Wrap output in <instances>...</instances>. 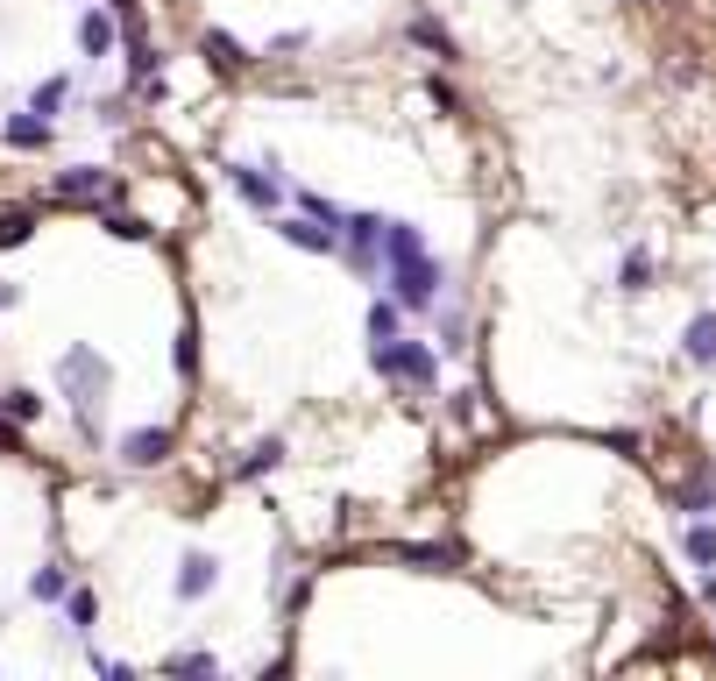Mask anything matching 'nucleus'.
<instances>
[{
    "label": "nucleus",
    "instance_id": "7",
    "mask_svg": "<svg viewBox=\"0 0 716 681\" xmlns=\"http://www.w3.org/2000/svg\"><path fill=\"white\" fill-rule=\"evenodd\" d=\"M50 192H57V199H107V192H114V178H107L100 164H71V171H57V178H50Z\"/></svg>",
    "mask_w": 716,
    "mask_h": 681
},
{
    "label": "nucleus",
    "instance_id": "13",
    "mask_svg": "<svg viewBox=\"0 0 716 681\" xmlns=\"http://www.w3.org/2000/svg\"><path fill=\"white\" fill-rule=\"evenodd\" d=\"M206 57H213L220 71H242V64H249V50H242V43H234L227 29H206Z\"/></svg>",
    "mask_w": 716,
    "mask_h": 681
},
{
    "label": "nucleus",
    "instance_id": "26",
    "mask_svg": "<svg viewBox=\"0 0 716 681\" xmlns=\"http://www.w3.org/2000/svg\"><path fill=\"white\" fill-rule=\"evenodd\" d=\"M709 504H716V476H702V483H688V490H681V511H695V518H702Z\"/></svg>",
    "mask_w": 716,
    "mask_h": 681
},
{
    "label": "nucleus",
    "instance_id": "22",
    "mask_svg": "<svg viewBox=\"0 0 716 681\" xmlns=\"http://www.w3.org/2000/svg\"><path fill=\"white\" fill-rule=\"evenodd\" d=\"M64 100H71V79H43V86H36V100H29V107H36V114H57V107H64Z\"/></svg>",
    "mask_w": 716,
    "mask_h": 681
},
{
    "label": "nucleus",
    "instance_id": "14",
    "mask_svg": "<svg viewBox=\"0 0 716 681\" xmlns=\"http://www.w3.org/2000/svg\"><path fill=\"white\" fill-rule=\"evenodd\" d=\"M681 547H688V561H695V568H716V525H709V518H695Z\"/></svg>",
    "mask_w": 716,
    "mask_h": 681
},
{
    "label": "nucleus",
    "instance_id": "25",
    "mask_svg": "<svg viewBox=\"0 0 716 681\" xmlns=\"http://www.w3.org/2000/svg\"><path fill=\"white\" fill-rule=\"evenodd\" d=\"M29 227H36V220H29L22 206H15V213H0V249H15V242H29Z\"/></svg>",
    "mask_w": 716,
    "mask_h": 681
},
{
    "label": "nucleus",
    "instance_id": "21",
    "mask_svg": "<svg viewBox=\"0 0 716 681\" xmlns=\"http://www.w3.org/2000/svg\"><path fill=\"white\" fill-rule=\"evenodd\" d=\"M412 43H426V50H433V57H454V36H447V29H440V22H426V15H419V22H412Z\"/></svg>",
    "mask_w": 716,
    "mask_h": 681
},
{
    "label": "nucleus",
    "instance_id": "19",
    "mask_svg": "<svg viewBox=\"0 0 716 681\" xmlns=\"http://www.w3.org/2000/svg\"><path fill=\"white\" fill-rule=\"evenodd\" d=\"M397 334H405V313H397L390 298H383V306H369V341H397Z\"/></svg>",
    "mask_w": 716,
    "mask_h": 681
},
{
    "label": "nucleus",
    "instance_id": "16",
    "mask_svg": "<svg viewBox=\"0 0 716 681\" xmlns=\"http://www.w3.org/2000/svg\"><path fill=\"white\" fill-rule=\"evenodd\" d=\"M0 412H8V419H15V426H29V419H43V398H36V391H22V384H15V391H0Z\"/></svg>",
    "mask_w": 716,
    "mask_h": 681
},
{
    "label": "nucleus",
    "instance_id": "24",
    "mask_svg": "<svg viewBox=\"0 0 716 681\" xmlns=\"http://www.w3.org/2000/svg\"><path fill=\"white\" fill-rule=\"evenodd\" d=\"M107 235H114V242H149V220H135V213H107Z\"/></svg>",
    "mask_w": 716,
    "mask_h": 681
},
{
    "label": "nucleus",
    "instance_id": "27",
    "mask_svg": "<svg viewBox=\"0 0 716 681\" xmlns=\"http://www.w3.org/2000/svg\"><path fill=\"white\" fill-rule=\"evenodd\" d=\"M164 667H171V674H213V653H171Z\"/></svg>",
    "mask_w": 716,
    "mask_h": 681
},
{
    "label": "nucleus",
    "instance_id": "5",
    "mask_svg": "<svg viewBox=\"0 0 716 681\" xmlns=\"http://www.w3.org/2000/svg\"><path fill=\"white\" fill-rule=\"evenodd\" d=\"M121 462H128V469H164V462H171V426H135V433L121 440Z\"/></svg>",
    "mask_w": 716,
    "mask_h": 681
},
{
    "label": "nucleus",
    "instance_id": "12",
    "mask_svg": "<svg viewBox=\"0 0 716 681\" xmlns=\"http://www.w3.org/2000/svg\"><path fill=\"white\" fill-rule=\"evenodd\" d=\"M227 185H234V192H242L249 206H263V213H270V206L284 199V192H277V185H270L263 171H242V164H234V171H227Z\"/></svg>",
    "mask_w": 716,
    "mask_h": 681
},
{
    "label": "nucleus",
    "instance_id": "2",
    "mask_svg": "<svg viewBox=\"0 0 716 681\" xmlns=\"http://www.w3.org/2000/svg\"><path fill=\"white\" fill-rule=\"evenodd\" d=\"M383 213H348L341 220V256H348V270L355 277H383L390 263H383Z\"/></svg>",
    "mask_w": 716,
    "mask_h": 681
},
{
    "label": "nucleus",
    "instance_id": "23",
    "mask_svg": "<svg viewBox=\"0 0 716 681\" xmlns=\"http://www.w3.org/2000/svg\"><path fill=\"white\" fill-rule=\"evenodd\" d=\"M29 596H36V603H57V596H64V568H36V575H29Z\"/></svg>",
    "mask_w": 716,
    "mask_h": 681
},
{
    "label": "nucleus",
    "instance_id": "18",
    "mask_svg": "<svg viewBox=\"0 0 716 681\" xmlns=\"http://www.w3.org/2000/svg\"><path fill=\"white\" fill-rule=\"evenodd\" d=\"M617 284H624V291H646V284H653V256H646V249H631V256L617 263Z\"/></svg>",
    "mask_w": 716,
    "mask_h": 681
},
{
    "label": "nucleus",
    "instance_id": "11",
    "mask_svg": "<svg viewBox=\"0 0 716 681\" xmlns=\"http://www.w3.org/2000/svg\"><path fill=\"white\" fill-rule=\"evenodd\" d=\"M50 142V114H8V149H43Z\"/></svg>",
    "mask_w": 716,
    "mask_h": 681
},
{
    "label": "nucleus",
    "instance_id": "4",
    "mask_svg": "<svg viewBox=\"0 0 716 681\" xmlns=\"http://www.w3.org/2000/svg\"><path fill=\"white\" fill-rule=\"evenodd\" d=\"M57 384H64V398H78V412H86V426H93V405L107 398V362L93 348H71L57 362Z\"/></svg>",
    "mask_w": 716,
    "mask_h": 681
},
{
    "label": "nucleus",
    "instance_id": "31",
    "mask_svg": "<svg viewBox=\"0 0 716 681\" xmlns=\"http://www.w3.org/2000/svg\"><path fill=\"white\" fill-rule=\"evenodd\" d=\"M702 603H716V575H709V582H702Z\"/></svg>",
    "mask_w": 716,
    "mask_h": 681
},
{
    "label": "nucleus",
    "instance_id": "8",
    "mask_svg": "<svg viewBox=\"0 0 716 681\" xmlns=\"http://www.w3.org/2000/svg\"><path fill=\"white\" fill-rule=\"evenodd\" d=\"M213 582H220V561H213V554H185V561H178V596H185V603L213 596Z\"/></svg>",
    "mask_w": 716,
    "mask_h": 681
},
{
    "label": "nucleus",
    "instance_id": "29",
    "mask_svg": "<svg viewBox=\"0 0 716 681\" xmlns=\"http://www.w3.org/2000/svg\"><path fill=\"white\" fill-rule=\"evenodd\" d=\"M447 412H454V426H468V419H475V391H454V405H447Z\"/></svg>",
    "mask_w": 716,
    "mask_h": 681
},
{
    "label": "nucleus",
    "instance_id": "28",
    "mask_svg": "<svg viewBox=\"0 0 716 681\" xmlns=\"http://www.w3.org/2000/svg\"><path fill=\"white\" fill-rule=\"evenodd\" d=\"M171 362H178V369H185V376H192V369H199V348H192V327H185V334H178V348H171Z\"/></svg>",
    "mask_w": 716,
    "mask_h": 681
},
{
    "label": "nucleus",
    "instance_id": "30",
    "mask_svg": "<svg viewBox=\"0 0 716 681\" xmlns=\"http://www.w3.org/2000/svg\"><path fill=\"white\" fill-rule=\"evenodd\" d=\"M0 447H15V426H8V419H0Z\"/></svg>",
    "mask_w": 716,
    "mask_h": 681
},
{
    "label": "nucleus",
    "instance_id": "1",
    "mask_svg": "<svg viewBox=\"0 0 716 681\" xmlns=\"http://www.w3.org/2000/svg\"><path fill=\"white\" fill-rule=\"evenodd\" d=\"M440 263L426 256V249H412V256H390V291H397V306L405 313H433L440 306Z\"/></svg>",
    "mask_w": 716,
    "mask_h": 681
},
{
    "label": "nucleus",
    "instance_id": "6",
    "mask_svg": "<svg viewBox=\"0 0 716 681\" xmlns=\"http://www.w3.org/2000/svg\"><path fill=\"white\" fill-rule=\"evenodd\" d=\"M277 235H284L291 249H312V256H334V249H341V235H334V227H320L312 213H291V220H277Z\"/></svg>",
    "mask_w": 716,
    "mask_h": 681
},
{
    "label": "nucleus",
    "instance_id": "15",
    "mask_svg": "<svg viewBox=\"0 0 716 681\" xmlns=\"http://www.w3.org/2000/svg\"><path fill=\"white\" fill-rule=\"evenodd\" d=\"M64 618H71V632H93V618H100V596H93V589H71V596H64Z\"/></svg>",
    "mask_w": 716,
    "mask_h": 681
},
{
    "label": "nucleus",
    "instance_id": "17",
    "mask_svg": "<svg viewBox=\"0 0 716 681\" xmlns=\"http://www.w3.org/2000/svg\"><path fill=\"white\" fill-rule=\"evenodd\" d=\"M277 462H284V440H263V447H249V454H242V469H234V476H270Z\"/></svg>",
    "mask_w": 716,
    "mask_h": 681
},
{
    "label": "nucleus",
    "instance_id": "20",
    "mask_svg": "<svg viewBox=\"0 0 716 681\" xmlns=\"http://www.w3.org/2000/svg\"><path fill=\"white\" fill-rule=\"evenodd\" d=\"M397 561H419V568H454L461 547H397Z\"/></svg>",
    "mask_w": 716,
    "mask_h": 681
},
{
    "label": "nucleus",
    "instance_id": "3",
    "mask_svg": "<svg viewBox=\"0 0 716 681\" xmlns=\"http://www.w3.org/2000/svg\"><path fill=\"white\" fill-rule=\"evenodd\" d=\"M376 376H405V384H419V391H433V376H440V348H426V341H376Z\"/></svg>",
    "mask_w": 716,
    "mask_h": 681
},
{
    "label": "nucleus",
    "instance_id": "9",
    "mask_svg": "<svg viewBox=\"0 0 716 681\" xmlns=\"http://www.w3.org/2000/svg\"><path fill=\"white\" fill-rule=\"evenodd\" d=\"M681 355H688L695 369H716V313H695V320H688V334H681Z\"/></svg>",
    "mask_w": 716,
    "mask_h": 681
},
{
    "label": "nucleus",
    "instance_id": "10",
    "mask_svg": "<svg viewBox=\"0 0 716 681\" xmlns=\"http://www.w3.org/2000/svg\"><path fill=\"white\" fill-rule=\"evenodd\" d=\"M114 22H121V15H100V8L78 15V50H86V57H107V50H114Z\"/></svg>",
    "mask_w": 716,
    "mask_h": 681
}]
</instances>
